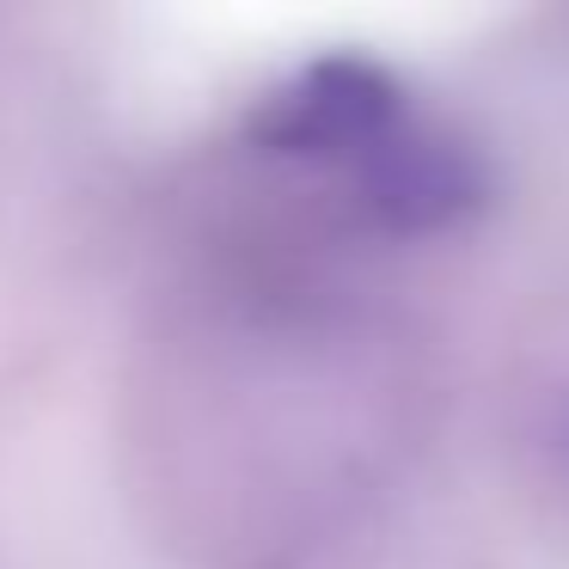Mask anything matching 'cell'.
Masks as SVG:
<instances>
[{"mask_svg":"<svg viewBox=\"0 0 569 569\" xmlns=\"http://www.w3.org/2000/svg\"><path fill=\"white\" fill-rule=\"evenodd\" d=\"M478 197V178H471L466 153L453 148H429V141H417V148H398L392 166L380 172V202L386 209H398L405 221H453L466 202Z\"/></svg>","mask_w":569,"mask_h":569,"instance_id":"6da1fadb","label":"cell"}]
</instances>
